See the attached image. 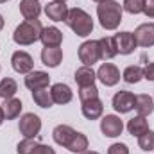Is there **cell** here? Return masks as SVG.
Here are the masks:
<instances>
[{
  "mask_svg": "<svg viewBox=\"0 0 154 154\" xmlns=\"http://www.w3.org/2000/svg\"><path fill=\"white\" fill-rule=\"evenodd\" d=\"M124 9L116 0H102L97 5V18L102 29L106 31H116L122 23Z\"/></svg>",
  "mask_w": 154,
  "mask_h": 154,
  "instance_id": "6da1fadb",
  "label": "cell"
},
{
  "mask_svg": "<svg viewBox=\"0 0 154 154\" xmlns=\"http://www.w3.org/2000/svg\"><path fill=\"white\" fill-rule=\"evenodd\" d=\"M43 31V25L39 20H23L20 25H16L14 32H13V41L20 47H29L39 41Z\"/></svg>",
  "mask_w": 154,
  "mask_h": 154,
  "instance_id": "7a4b0ae2",
  "label": "cell"
},
{
  "mask_svg": "<svg viewBox=\"0 0 154 154\" xmlns=\"http://www.w3.org/2000/svg\"><path fill=\"white\" fill-rule=\"evenodd\" d=\"M65 23L74 31V34H77L79 38H88L93 32V20L81 7H74V9L68 11V16L65 20Z\"/></svg>",
  "mask_w": 154,
  "mask_h": 154,
  "instance_id": "3957f363",
  "label": "cell"
},
{
  "mask_svg": "<svg viewBox=\"0 0 154 154\" xmlns=\"http://www.w3.org/2000/svg\"><path fill=\"white\" fill-rule=\"evenodd\" d=\"M79 61L84 66H93L99 59H100V52H99V41L97 39H86L79 45Z\"/></svg>",
  "mask_w": 154,
  "mask_h": 154,
  "instance_id": "277c9868",
  "label": "cell"
},
{
  "mask_svg": "<svg viewBox=\"0 0 154 154\" xmlns=\"http://www.w3.org/2000/svg\"><path fill=\"white\" fill-rule=\"evenodd\" d=\"M18 131L23 138H36L41 131V118L34 113H23L18 122Z\"/></svg>",
  "mask_w": 154,
  "mask_h": 154,
  "instance_id": "5b68a950",
  "label": "cell"
},
{
  "mask_svg": "<svg viewBox=\"0 0 154 154\" xmlns=\"http://www.w3.org/2000/svg\"><path fill=\"white\" fill-rule=\"evenodd\" d=\"M134 104H136V95L127 91V90H120L116 91L111 99V106L116 113L124 115V113H129L134 109Z\"/></svg>",
  "mask_w": 154,
  "mask_h": 154,
  "instance_id": "8992f818",
  "label": "cell"
},
{
  "mask_svg": "<svg viewBox=\"0 0 154 154\" xmlns=\"http://www.w3.org/2000/svg\"><path fill=\"white\" fill-rule=\"evenodd\" d=\"M11 66L16 74H22V75H27L29 72L34 70V59L29 52L25 50H16L13 52L11 56Z\"/></svg>",
  "mask_w": 154,
  "mask_h": 154,
  "instance_id": "52a82bcc",
  "label": "cell"
},
{
  "mask_svg": "<svg viewBox=\"0 0 154 154\" xmlns=\"http://www.w3.org/2000/svg\"><path fill=\"white\" fill-rule=\"evenodd\" d=\"M113 43H115V48L120 56H129L136 50L138 43L134 39V34L129 32V31H122V32H116L113 36Z\"/></svg>",
  "mask_w": 154,
  "mask_h": 154,
  "instance_id": "ba28073f",
  "label": "cell"
},
{
  "mask_svg": "<svg viewBox=\"0 0 154 154\" xmlns=\"http://www.w3.org/2000/svg\"><path fill=\"white\" fill-rule=\"evenodd\" d=\"M124 131V122L118 115H104L100 118V133L106 138H116Z\"/></svg>",
  "mask_w": 154,
  "mask_h": 154,
  "instance_id": "9c48e42d",
  "label": "cell"
},
{
  "mask_svg": "<svg viewBox=\"0 0 154 154\" xmlns=\"http://www.w3.org/2000/svg\"><path fill=\"white\" fill-rule=\"evenodd\" d=\"M97 79L104 86L111 88V86H115V84L120 82V70L113 63H102L99 66V70H97Z\"/></svg>",
  "mask_w": 154,
  "mask_h": 154,
  "instance_id": "30bf717a",
  "label": "cell"
},
{
  "mask_svg": "<svg viewBox=\"0 0 154 154\" xmlns=\"http://www.w3.org/2000/svg\"><path fill=\"white\" fill-rule=\"evenodd\" d=\"M133 34H134V39H136L138 47H143V48L154 47V23L152 22L140 23V25L134 29Z\"/></svg>",
  "mask_w": 154,
  "mask_h": 154,
  "instance_id": "8fae6325",
  "label": "cell"
},
{
  "mask_svg": "<svg viewBox=\"0 0 154 154\" xmlns=\"http://www.w3.org/2000/svg\"><path fill=\"white\" fill-rule=\"evenodd\" d=\"M23 84L27 90L34 91V90H41V88H48L50 84V75L43 70H32L23 77Z\"/></svg>",
  "mask_w": 154,
  "mask_h": 154,
  "instance_id": "7c38bea8",
  "label": "cell"
},
{
  "mask_svg": "<svg viewBox=\"0 0 154 154\" xmlns=\"http://www.w3.org/2000/svg\"><path fill=\"white\" fill-rule=\"evenodd\" d=\"M68 11L70 9H68L66 2H61V0H50L45 5V14L52 22H65L68 16Z\"/></svg>",
  "mask_w": 154,
  "mask_h": 154,
  "instance_id": "4fadbf2b",
  "label": "cell"
},
{
  "mask_svg": "<svg viewBox=\"0 0 154 154\" xmlns=\"http://www.w3.org/2000/svg\"><path fill=\"white\" fill-rule=\"evenodd\" d=\"M81 113L86 120H97L102 118L104 115V104L100 99H91V100H84L81 102Z\"/></svg>",
  "mask_w": 154,
  "mask_h": 154,
  "instance_id": "5bb4252c",
  "label": "cell"
},
{
  "mask_svg": "<svg viewBox=\"0 0 154 154\" xmlns=\"http://www.w3.org/2000/svg\"><path fill=\"white\" fill-rule=\"evenodd\" d=\"M50 93H52L54 104H61V106L72 102V99H74L72 88H70L68 84H65V82H56V84H52V86H50Z\"/></svg>",
  "mask_w": 154,
  "mask_h": 154,
  "instance_id": "9a60e30c",
  "label": "cell"
},
{
  "mask_svg": "<svg viewBox=\"0 0 154 154\" xmlns=\"http://www.w3.org/2000/svg\"><path fill=\"white\" fill-rule=\"evenodd\" d=\"M75 133H77V131L72 127V125L59 124V125H56V127H54V131H52V138H54V142H56L59 147L66 149V147H68V143L72 142V138H74V134H75Z\"/></svg>",
  "mask_w": 154,
  "mask_h": 154,
  "instance_id": "2e32d148",
  "label": "cell"
},
{
  "mask_svg": "<svg viewBox=\"0 0 154 154\" xmlns=\"http://www.w3.org/2000/svg\"><path fill=\"white\" fill-rule=\"evenodd\" d=\"M39 41L43 43V47H61V43H63V32L56 25L43 27Z\"/></svg>",
  "mask_w": 154,
  "mask_h": 154,
  "instance_id": "e0dca14e",
  "label": "cell"
},
{
  "mask_svg": "<svg viewBox=\"0 0 154 154\" xmlns=\"http://www.w3.org/2000/svg\"><path fill=\"white\" fill-rule=\"evenodd\" d=\"M63 61V50L59 47H43L41 50V63L48 68H57Z\"/></svg>",
  "mask_w": 154,
  "mask_h": 154,
  "instance_id": "ac0fdd59",
  "label": "cell"
},
{
  "mask_svg": "<svg viewBox=\"0 0 154 154\" xmlns=\"http://www.w3.org/2000/svg\"><path fill=\"white\" fill-rule=\"evenodd\" d=\"M74 79H75L77 86L79 88H82V86H91V84H95V81H97V72L93 70V66H79L75 70V74H74Z\"/></svg>",
  "mask_w": 154,
  "mask_h": 154,
  "instance_id": "d6986e66",
  "label": "cell"
},
{
  "mask_svg": "<svg viewBox=\"0 0 154 154\" xmlns=\"http://www.w3.org/2000/svg\"><path fill=\"white\" fill-rule=\"evenodd\" d=\"M20 13L23 20H38L41 14L39 0H20Z\"/></svg>",
  "mask_w": 154,
  "mask_h": 154,
  "instance_id": "ffe728a7",
  "label": "cell"
},
{
  "mask_svg": "<svg viewBox=\"0 0 154 154\" xmlns=\"http://www.w3.org/2000/svg\"><path fill=\"white\" fill-rule=\"evenodd\" d=\"M134 109H136V115L140 116H149L154 111V99L147 93H142V95H136V104H134Z\"/></svg>",
  "mask_w": 154,
  "mask_h": 154,
  "instance_id": "44dd1931",
  "label": "cell"
},
{
  "mask_svg": "<svg viewBox=\"0 0 154 154\" xmlns=\"http://www.w3.org/2000/svg\"><path fill=\"white\" fill-rule=\"evenodd\" d=\"M22 108H23L22 100L16 99V97L4 100L2 109H4V116H5V120H14V118H18L20 113H22Z\"/></svg>",
  "mask_w": 154,
  "mask_h": 154,
  "instance_id": "7402d4cb",
  "label": "cell"
},
{
  "mask_svg": "<svg viewBox=\"0 0 154 154\" xmlns=\"http://www.w3.org/2000/svg\"><path fill=\"white\" fill-rule=\"evenodd\" d=\"M99 41V52H100V59L104 61H109L113 59L115 56H118L115 48V43H113V36H104V38L97 39Z\"/></svg>",
  "mask_w": 154,
  "mask_h": 154,
  "instance_id": "603a6c76",
  "label": "cell"
},
{
  "mask_svg": "<svg viewBox=\"0 0 154 154\" xmlns=\"http://www.w3.org/2000/svg\"><path fill=\"white\" fill-rule=\"evenodd\" d=\"M127 133L131 134V136H140V134H143L145 131H149V122L145 120V116H140V115H136V116H133L129 122H127Z\"/></svg>",
  "mask_w": 154,
  "mask_h": 154,
  "instance_id": "cb8c5ba5",
  "label": "cell"
},
{
  "mask_svg": "<svg viewBox=\"0 0 154 154\" xmlns=\"http://www.w3.org/2000/svg\"><path fill=\"white\" fill-rule=\"evenodd\" d=\"M88 147H90L88 136L77 131L75 134H74V138H72V142L68 143L66 151H70L72 154H81V152H84V151H88Z\"/></svg>",
  "mask_w": 154,
  "mask_h": 154,
  "instance_id": "d4e9b609",
  "label": "cell"
},
{
  "mask_svg": "<svg viewBox=\"0 0 154 154\" xmlns=\"http://www.w3.org/2000/svg\"><path fill=\"white\" fill-rule=\"evenodd\" d=\"M32 100L36 102V106L43 108V109H48L54 106V100H52V93L48 88H41V90H34L32 91Z\"/></svg>",
  "mask_w": 154,
  "mask_h": 154,
  "instance_id": "484cf974",
  "label": "cell"
},
{
  "mask_svg": "<svg viewBox=\"0 0 154 154\" xmlns=\"http://www.w3.org/2000/svg\"><path fill=\"white\" fill-rule=\"evenodd\" d=\"M18 91V82L13 79V77H4L0 81V99L7 100V99H13Z\"/></svg>",
  "mask_w": 154,
  "mask_h": 154,
  "instance_id": "4316f807",
  "label": "cell"
},
{
  "mask_svg": "<svg viewBox=\"0 0 154 154\" xmlns=\"http://www.w3.org/2000/svg\"><path fill=\"white\" fill-rule=\"evenodd\" d=\"M122 79L127 84H136L143 79V68L140 65H129L124 72H122Z\"/></svg>",
  "mask_w": 154,
  "mask_h": 154,
  "instance_id": "83f0119b",
  "label": "cell"
},
{
  "mask_svg": "<svg viewBox=\"0 0 154 154\" xmlns=\"http://www.w3.org/2000/svg\"><path fill=\"white\" fill-rule=\"evenodd\" d=\"M138 147L142 151H145V152L154 151V131L152 129H149V131H145L143 134L138 136Z\"/></svg>",
  "mask_w": 154,
  "mask_h": 154,
  "instance_id": "f1b7e54d",
  "label": "cell"
},
{
  "mask_svg": "<svg viewBox=\"0 0 154 154\" xmlns=\"http://www.w3.org/2000/svg\"><path fill=\"white\" fill-rule=\"evenodd\" d=\"M143 5H145V0H124L122 9L129 14H142Z\"/></svg>",
  "mask_w": 154,
  "mask_h": 154,
  "instance_id": "f546056e",
  "label": "cell"
},
{
  "mask_svg": "<svg viewBox=\"0 0 154 154\" xmlns=\"http://www.w3.org/2000/svg\"><path fill=\"white\" fill-rule=\"evenodd\" d=\"M91 99H99V88H97L95 84L79 88V100H81V102H84V100H91Z\"/></svg>",
  "mask_w": 154,
  "mask_h": 154,
  "instance_id": "4dcf8cb0",
  "label": "cell"
},
{
  "mask_svg": "<svg viewBox=\"0 0 154 154\" xmlns=\"http://www.w3.org/2000/svg\"><path fill=\"white\" fill-rule=\"evenodd\" d=\"M39 142L36 138H23L18 145H16V152L18 154H32L34 147L38 145Z\"/></svg>",
  "mask_w": 154,
  "mask_h": 154,
  "instance_id": "1f68e13d",
  "label": "cell"
},
{
  "mask_svg": "<svg viewBox=\"0 0 154 154\" xmlns=\"http://www.w3.org/2000/svg\"><path fill=\"white\" fill-rule=\"evenodd\" d=\"M108 154H129V147L125 143L116 142V143H111L108 147Z\"/></svg>",
  "mask_w": 154,
  "mask_h": 154,
  "instance_id": "d6a6232c",
  "label": "cell"
},
{
  "mask_svg": "<svg viewBox=\"0 0 154 154\" xmlns=\"http://www.w3.org/2000/svg\"><path fill=\"white\" fill-rule=\"evenodd\" d=\"M32 154H56V149H52L50 145H45V143H41V142H39L38 145L34 147Z\"/></svg>",
  "mask_w": 154,
  "mask_h": 154,
  "instance_id": "836d02e7",
  "label": "cell"
},
{
  "mask_svg": "<svg viewBox=\"0 0 154 154\" xmlns=\"http://www.w3.org/2000/svg\"><path fill=\"white\" fill-rule=\"evenodd\" d=\"M143 79L154 82V61L152 63H147V65L143 66Z\"/></svg>",
  "mask_w": 154,
  "mask_h": 154,
  "instance_id": "e575fe53",
  "label": "cell"
},
{
  "mask_svg": "<svg viewBox=\"0 0 154 154\" xmlns=\"http://www.w3.org/2000/svg\"><path fill=\"white\" fill-rule=\"evenodd\" d=\"M143 14H145L147 18H154V0H145Z\"/></svg>",
  "mask_w": 154,
  "mask_h": 154,
  "instance_id": "d590c367",
  "label": "cell"
},
{
  "mask_svg": "<svg viewBox=\"0 0 154 154\" xmlns=\"http://www.w3.org/2000/svg\"><path fill=\"white\" fill-rule=\"evenodd\" d=\"M4 120H5V116H4V109H2V106H0V125L4 124Z\"/></svg>",
  "mask_w": 154,
  "mask_h": 154,
  "instance_id": "8d00e7d4",
  "label": "cell"
},
{
  "mask_svg": "<svg viewBox=\"0 0 154 154\" xmlns=\"http://www.w3.org/2000/svg\"><path fill=\"white\" fill-rule=\"evenodd\" d=\"M4 25H5V20H4V16H2V13H0V31L4 29Z\"/></svg>",
  "mask_w": 154,
  "mask_h": 154,
  "instance_id": "74e56055",
  "label": "cell"
},
{
  "mask_svg": "<svg viewBox=\"0 0 154 154\" xmlns=\"http://www.w3.org/2000/svg\"><path fill=\"white\" fill-rule=\"evenodd\" d=\"M81 154H100V152H97V151H90V149H88V151H84V152H81Z\"/></svg>",
  "mask_w": 154,
  "mask_h": 154,
  "instance_id": "f35d334b",
  "label": "cell"
},
{
  "mask_svg": "<svg viewBox=\"0 0 154 154\" xmlns=\"http://www.w3.org/2000/svg\"><path fill=\"white\" fill-rule=\"evenodd\" d=\"M5 2H9V0H0V4H5Z\"/></svg>",
  "mask_w": 154,
  "mask_h": 154,
  "instance_id": "ab89813d",
  "label": "cell"
},
{
  "mask_svg": "<svg viewBox=\"0 0 154 154\" xmlns=\"http://www.w3.org/2000/svg\"><path fill=\"white\" fill-rule=\"evenodd\" d=\"M93 2H97V4H99V2H102V0H93Z\"/></svg>",
  "mask_w": 154,
  "mask_h": 154,
  "instance_id": "60d3db41",
  "label": "cell"
},
{
  "mask_svg": "<svg viewBox=\"0 0 154 154\" xmlns=\"http://www.w3.org/2000/svg\"><path fill=\"white\" fill-rule=\"evenodd\" d=\"M61 2H66V0H61Z\"/></svg>",
  "mask_w": 154,
  "mask_h": 154,
  "instance_id": "b9f144b4",
  "label": "cell"
},
{
  "mask_svg": "<svg viewBox=\"0 0 154 154\" xmlns=\"http://www.w3.org/2000/svg\"><path fill=\"white\" fill-rule=\"evenodd\" d=\"M0 70H2V65H0Z\"/></svg>",
  "mask_w": 154,
  "mask_h": 154,
  "instance_id": "7bdbcfd3",
  "label": "cell"
},
{
  "mask_svg": "<svg viewBox=\"0 0 154 154\" xmlns=\"http://www.w3.org/2000/svg\"><path fill=\"white\" fill-rule=\"evenodd\" d=\"M152 99H154V97H152Z\"/></svg>",
  "mask_w": 154,
  "mask_h": 154,
  "instance_id": "ee69618b",
  "label": "cell"
}]
</instances>
